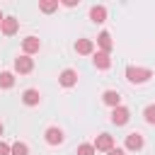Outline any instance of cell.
Wrapping results in <instances>:
<instances>
[{"label":"cell","mask_w":155,"mask_h":155,"mask_svg":"<svg viewBox=\"0 0 155 155\" xmlns=\"http://www.w3.org/2000/svg\"><path fill=\"white\" fill-rule=\"evenodd\" d=\"M124 75H126V80L131 85H143V82H148L153 78V70L150 68H140V65H126Z\"/></svg>","instance_id":"1"},{"label":"cell","mask_w":155,"mask_h":155,"mask_svg":"<svg viewBox=\"0 0 155 155\" xmlns=\"http://www.w3.org/2000/svg\"><path fill=\"white\" fill-rule=\"evenodd\" d=\"M143 145H145V138H143L140 131H131V133L126 136V140H124V150H131V153L143 150Z\"/></svg>","instance_id":"2"},{"label":"cell","mask_w":155,"mask_h":155,"mask_svg":"<svg viewBox=\"0 0 155 155\" xmlns=\"http://www.w3.org/2000/svg\"><path fill=\"white\" fill-rule=\"evenodd\" d=\"M12 68H15V73H19V75H27V73H31V70H34V58L22 53V56H17V58H15Z\"/></svg>","instance_id":"3"},{"label":"cell","mask_w":155,"mask_h":155,"mask_svg":"<svg viewBox=\"0 0 155 155\" xmlns=\"http://www.w3.org/2000/svg\"><path fill=\"white\" fill-rule=\"evenodd\" d=\"M109 121L114 124V126H126L128 121H131V111H128V107H116V109H111V116H109Z\"/></svg>","instance_id":"4"},{"label":"cell","mask_w":155,"mask_h":155,"mask_svg":"<svg viewBox=\"0 0 155 155\" xmlns=\"http://www.w3.org/2000/svg\"><path fill=\"white\" fill-rule=\"evenodd\" d=\"M58 85L65 87V90L75 87V85H78V70H73V68H63L61 75H58Z\"/></svg>","instance_id":"5"},{"label":"cell","mask_w":155,"mask_h":155,"mask_svg":"<svg viewBox=\"0 0 155 155\" xmlns=\"http://www.w3.org/2000/svg\"><path fill=\"white\" fill-rule=\"evenodd\" d=\"M39 48H41V39H39V36L29 34V36H24V39H22V53H24V56L39 53Z\"/></svg>","instance_id":"6"},{"label":"cell","mask_w":155,"mask_h":155,"mask_svg":"<svg viewBox=\"0 0 155 155\" xmlns=\"http://www.w3.org/2000/svg\"><path fill=\"white\" fill-rule=\"evenodd\" d=\"M92 145H94L97 153H109V150L114 148V136H111V133H99Z\"/></svg>","instance_id":"7"},{"label":"cell","mask_w":155,"mask_h":155,"mask_svg":"<svg viewBox=\"0 0 155 155\" xmlns=\"http://www.w3.org/2000/svg\"><path fill=\"white\" fill-rule=\"evenodd\" d=\"M63 128H58V126H48L46 131H44V140L48 143V145H61L63 143Z\"/></svg>","instance_id":"8"},{"label":"cell","mask_w":155,"mask_h":155,"mask_svg":"<svg viewBox=\"0 0 155 155\" xmlns=\"http://www.w3.org/2000/svg\"><path fill=\"white\" fill-rule=\"evenodd\" d=\"M0 31H2L5 36L17 34V31H19V19L12 17V15H5V19H2V24H0Z\"/></svg>","instance_id":"9"},{"label":"cell","mask_w":155,"mask_h":155,"mask_svg":"<svg viewBox=\"0 0 155 155\" xmlns=\"http://www.w3.org/2000/svg\"><path fill=\"white\" fill-rule=\"evenodd\" d=\"M22 104H27V107H39V104H41V92H39L36 87H27V90L22 92Z\"/></svg>","instance_id":"10"},{"label":"cell","mask_w":155,"mask_h":155,"mask_svg":"<svg viewBox=\"0 0 155 155\" xmlns=\"http://www.w3.org/2000/svg\"><path fill=\"white\" fill-rule=\"evenodd\" d=\"M92 63H94L97 70H109L111 68V56L104 53V51H94L92 53Z\"/></svg>","instance_id":"11"},{"label":"cell","mask_w":155,"mask_h":155,"mask_svg":"<svg viewBox=\"0 0 155 155\" xmlns=\"http://www.w3.org/2000/svg\"><path fill=\"white\" fill-rule=\"evenodd\" d=\"M102 102L109 109H116V107H121V92L119 90H104L102 92Z\"/></svg>","instance_id":"12"},{"label":"cell","mask_w":155,"mask_h":155,"mask_svg":"<svg viewBox=\"0 0 155 155\" xmlns=\"http://www.w3.org/2000/svg\"><path fill=\"white\" fill-rule=\"evenodd\" d=\"M114 48V41H111V34L107 31V29H102L99 34H97V51H104V53H109Z\"/></svg>","instance_id":"13"},{"label":"cell","mask_w":155,"mask_h":155,"mask_svg":"<svg viewBox=\"0 0 155 155\" xmlns=\"http://www.w3.org/2000/svg\"><path fill=\"white\" fill-rule=\"evenodd\" d=\"M75 51H78L80 56H92V53H94V41L82 36V39H78V41H75Z\"/></svg>","instance_id":"14"},{"label":"cell","mask_w":155,"mask_h":155,"mask_svg":"<svg viewBox=\"0 0 155 155\" xmlns=\"http://www.w3.org/2000/svg\"><path fill=\"white\" fill-rule=\"evenodd\" d=\"M104 19H107V7H104V5H92V7H90V22L102 24Z\"/></svg>","instance_id":"15"},{"label":"cell","mask_w":155,"mask_h":155,"mask_svg":"<svg viewBox=\"0 0 155 155\" xmlns=\"http://www.w3.org/2000/svg\"><path fill=\"white\" fill-rule=\"evenodd\" d=\"M12 85H15V73L2 70V73H0V90H10Z\"/></svg>","instance_id":"16"},{"label":"cell","mask_w":155,"mask_h":155,"mask_svg":"<svg viewBox=\"0 0 155 155\" xmlns=\"http://www.w3.org/2000/svg\"><path fill=\"white\" fill-rule=\"evenodd\" d=\"M10 155H29V145L22 143V140H15L10 145Z\"/></svg>","instance_id":"17"},{"label":"cell","mask_w":155,"mask_h":155,"mask_svg":"<svg viewBox=\"0 0 155 155\" xmlns=\"http://www.w3.org/2000/svg\"><path fill=\"white\" fill-rule=\"evenodd\" d=\"M143 119H145V124L155 126V104H148V107L143 109Z\"/></svg>","instance_id":"18"},{"label":"cell","mask_w":155,"mask_h":155,"mask_svg":"<svg viewBox=\"0 0 155 155\" xmlns=\"http://www.w3.org/2000/svg\"><path fill=\"white\" fill-rule=\"evenodd\" d=\"M97 150H94V145L92 143H80L78 145V155H94Z\"/></svg>","instance_id":"19"},{"label":"cell","mask_w":155,"mask_h":155,"mask_svg":"<svg viewBox=\"0 0 155 155\" xmlns=\"http://www.w3.org/2000/svg\"><path fill=\"white\" fill-rule=\"evenodd\" d=\"M58 5H61L58 0H53V2H39V10L48 15V12H53V10H58Z\"/></svg>","instance_id":"20"},{"label":"cell","mask_w":155,"mask_h":155,"mask_svg":"<svg viewBox=\"0 0 155 155\" xmlns=\"http://www.w3.org/2000/svg\"><path fill=\"white\" fill-rule=\"evenodd\" d=\"M0 155H10V143H5L0 138Z\"/></svg>","instance_id":"21"},{"label":"cell","mask_w":155,"mask_h":155,"mask_svg":"<svg viewBox=\"0 0 155 155\" xmlns=\"http://www.w3.org/2000/svg\"><path fill=\"white\" fill-rule=\"evenodd\" d=\"M107 155H126V150H124V148H116V145H114V148H111V150H109Z\"/></svg>","instance_id":"22"},{"label":"cell","mask_w":155,"mask_h":155,"mask_svg":"<svg viewBox=\"0 0 155 155\" xmlns=\"http://www.w3.org/2000/svg\"><path fill=\"white\" fill-rule=\"evenodd\" d=\"M2 131H5V126H2V121H0V138H2Z\"/></svg>","instance_id":"23"},{"label":"cell","mask_w":155,"mask_h":155,"mask_svg":"<svg viewBox=\"0 0 155 155\" xmlns=\"http://www.w3.org/2000/svg\"><path fill=\"white\" fill-rule=\"evenodd\" d=\"M2 19H5V15H2V10H0V24H2Z\"/></svg>","instance_id":"24"}]
</instances>
